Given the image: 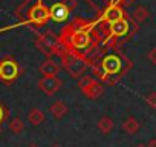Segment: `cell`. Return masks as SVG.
I'll return each instance as SVG.
<instances>
[{
  "label": "cell",
  "mask_w": 156,
  "mask_h": 147,
  "mask_svg": "<svg viewBox=\"0 0 156 147\" xmlns=\"http://www.w3.org/2000/svg\"><path fill=\"white\" fill-rule=\"evenodd\" d=\"M103 38L97 19L89 20L83 17H73L58 34L60 51L89 61L101 49Z\"/></svg>",
  "instance_id": "1"
},
{
  "label": "cell",
  "mask_w": 156,
  "mask_h": 147,
  "mask_svg": "<svg viewBox=\"0 0 156 147\" xmlns=\"http://www.w3.org/2000/svg\"><path fill=\"white\" fill-rule=\"evenodd\" d=\"M133 61L121 49L101 48L90 60V69L95 78L107 86L118 84L132 70Z\"/></svg>",
  "instance_id": "2"
},
{
  "label": "cell",
  "mask_w": 156,
  "mask_h": 147,
  "mask_svg": "<svg viewBox=\"0 0 156 147\" xmlns=\"http://www.w3.org/2000/svg\"><path fill=\"white\" fill-rule=\"evenodd\" d=\"M100 28V26H98ZM103 32V45L101 48L104 49H121L127 41H130L136 32L139 31V25L132 19L130 13L127 14L126 19L106 26V28H100Z\"/></svg>",
  "instance_id": "3"
},
{
  "label": "cell",
  "mask_w": 156,
  "mask_h": 147,
  "mask_svg": "<svg viewBox=\"0 0 156 147\" xmlns=\"http://www.w3.org/2000/svg\"><path fill=\"white\" fill-rule=\"evenodd\" d=\"M49 20H51L49 8L43 3V0H35V3L28 8L26 17L23 20H20L17 25L11 26V28H16V26H31L32 29L34 28H43V26H46V23ZM11 28L9 26L3 28V29H0V32H2V31H8Z\"/></svg>",
  "instance_id": "4"
},
{
  "label": "cell",
  "mask_w": 156,
  "mask_h": 147,
  "mask_svg": "<svg viewBox=\"0 0 156 147\" xmlns=\"http://www.w3.org/2000/svg\"><path fill=\"white\" fill-rule=\"evenodd\" d=\"M58 57L61 60V64H63L64 70L67 72V75L73 80H80L83 75H86L87 69H90V61L89 60L75 57V55L63 52V51L58 52Z\"/></svg>",
  "instance_id": "5"
},
{
  "label": "cell",
  "mask_w": 156,
  "mask_h": 147,
  "mask_svg": "<svg viewBox=\"0 0 156 147\" xmlns=\"http://www.w3.org/2000/svg\"><path fill=\"white\" fill-rule=\"evenodd\" d=\"M23 72L25 67L14 55H5L3 58H0V83L11 86L23 75Z\"/></svg>",
  "instance_id": "6"
},
{
  "label": "cell",
  "mask_w": 156,
  "mask_h": 147,
  "mask_svg": "<svg viewBox=\"0 0 156 147\" xmlns=\"http://www.w3.org/2000/svg\"><path fill=\"white\" fill-rule=\"evenodd\" d=\"M35 35H37V38H35L34 45L46 58H52L54 55H58V52H60L58 34H55L52 29H46L43 32H35Z\"/></svg>",
  "instance_id": "7"
},
{
  "label": "cell",
  "mask_w": 156,
  "mask_h": 147,
  "mask_svg": "<svg viewBox=\"0 0 156 147\" xmlns=\"http://www.w3.org/2000/svg\"><path fill=\"white\" fill-rule=\"evenodd\" d=\"M127 11L126 8H122L121 5H116V3H109L106 5L103 9H100L98 13V17H97V22H98V26L100 28H106V26H110L122 19L127 17Z\"/></svg>",
  "instance_id": "8"
},
{
  "label": "cell",
  "mask_w": 156,
  "mask_h": 147,
  "mask_svg": "<svg viewBox=\"0 0 156 147\" xmlns=\"http://www.w3.org/2000/svg\"><path fill=\"white\" fill-rule=\"evenodd\" d=\"M78 88H80L81 94L89 100H98L104 94V84L92 75H83L78 80Z\"/></svg>",
  "instance_id": "9"
},
{
  "label": "cell",
  "mask_w": 156,
  "mask_h": 147,
  "mask_svg": "<svg viewBox=\"0 0 156 147\" xmlns=\"http://www.w3.org/2000/svg\"><path fill=\"white\" fill-rule=\"evenodd\" d=\"M37 86H38V89H40L44 95L52 97V95H55V94L61 89L63 80H61L60 77H41V78L37 81Z\"/></svg>",
  "instance_id": "10"
},
{
  "label": "cell",
  "mask_w": 156,
  "mask_h": 147,
  "mask_svg": "<svg viewBox=\"0 0 156 147\" xmlns=\"http://www.w3.org/2000/svg\"><path fill=\"white\" fill-rule=\"evenodd\" d=\"M51 13V20H54L55 23H63L70 17V9L63 3V2H57L49 8Z\"/></svg>",
  "instance_id": "11"
},
{
  "label": "cell",
  "mask_w": 156,
  "mask_h": 147,
  "mask_svg": "<svg viewBox=\"0 0 156 147\" xmlns=\"http://www.w3.org/2000/svg\"><path fill=\"white\" fill-rule=\"evenodd\" d=\"M60 64L57 61H54L52 58H46L40 66H38V70L43 77H58L60 74Z\"/></svg>",
  "instance_id": "12"
},
{
  "label": "cell",
  "mask_w": 156,
  "mask_h": 147,
  "mask_svg": "<svg viewBox=\"0 0 156 147\" xmlns=\"http://www.w3.org/2000/svg\"><path fill=\"white\" fill-rule=\"evenodd\" d=\"M67 112H69V107H67V104H66L63 100H57V101H54V103L49 106V113H51L55 120L64 118V117L67 115Z\"/></svg>",
  "instance_id": "13"
},
{
  "label": "cell",
  "mask_w": 156,
  "mask_h": 147,
  "mask_svg": "<svg viewBox=\"0 0 156 147\" xmlns=\"http://www.w3.org/2000/svg\"><path fill=\"white\" fill-rule=\"evenodd\" d=\"M121 127H122V130H124L127 135H136V133L139 132V129H141V123L138 121V118L129 117V118H126V120L122 121Z\"/></svg>",
  "instance_id": "14"
},
{
  "label": "cell",
  "mask_w": 156,
  "mask_h": 147,
  "mask_svg": "<svg viewBox=\"0 0 156 147\" xmlns=\"http://www.w3.org/2000/svg\"><path fill=\"white\" fill-rule=\"evenodd\" d=\"M97 127H98V130H100L103 135H109V133L115 129V121H113L110 117L103 115V117L97 121Z\"/></svg>",
  "instance_id": "15"
},
{
  "label": "cell",
  "mask_w": 156,
  "mask_h": 147,
  "mask_svg": "<svg viewBox=\"0 0 156 147\" xmlns=\"http://www.w3.org/2000/svg\"><path fill=\"white\" fill-rule=\"evenodd\" d=\"M130 16H132V19L138 23V25H141V23H144L148 17H150V13H148V9L145 8V6H142V5H138L132 13H130Z\"/></svg>",
  "instance_id": "16"
},
{
  "label": "cell",
  "mask_w": 156,
  "mask_h": 147,
  "mask_svg": "<svg viewBox=\"0 0 156 147\" xmlns=\"http://www.w3.org/2000/svg\"><path fill=\"white\" fill-rule=\"evenodd\" d=\"M28 121H29L32 126H40V124L44 121V112L40 110L38 107H32V109L28 112Z\"/></svg>",
  "instance_id": "17"
},
{
  "label": "cell",
  "mask_w": 156,
  "mask_h": 147,
  "mask_svg": "<svg viewBox=\"0 0 156 147\" xmlns=\"http://www.w3.org/2000/svg\"><path fill=\"white\" fill-rule=\"evenodd\" d=\"M9 130H11L14 135H20V133L25 130V123H23V120L19 118V117L12 118V120L9 121Z\"/></svg>",
  "instance_id": "18"
},
{
  "label": "cell",
  "mask_w": 156,
  "mask_h": 147,
  "mask_svg": "<svg viewBox=\"0 0 156 147\" xmlns=\"http://www.w3.org/2000/svg\"><path fill=\"white\" fill-rule=\"evenodd\" d=\"M8 120H9V109L0 101V126H2V123H5Z\"/></svg>",
  "instance_id": "19"
},
{
  "label": "cell",
  "mask_w": 156,
  "mask_h": 147,
  "mask_svg": "<svg viewBox=\"0 0 156 147\" xmlns=\"http://www.w3.org/2000/svg\"><path fill=\"white\" fill-rule=\"evenodd\" d=\"M144 100H145V104L150 109H156V92H148Z\"/></svg>",
  "instance_id": "20"
},
{
  "label": "cell",
  "mask_w": 156,
  "mask_h": 147,
  "mask_svg": "<svg viewBox=\"0 0 156 147\" xmlns=\"http://www.w3.org/2000/svg\"><path fill=\"white\" fill-rule=\"evenodd\" d=\"M101 2H104L106 5H109V3H116V5H121L122 8H127V6H130V5L135 3V0H101Z\"/></svg>",
  "instance_id": "21"
},
{
  "label": "cell",
  "mask_w": 156,
  "mask_h": 147,
  "mask_svg": "<svg viewBox=\"0 0 156 147\" xmlns=\"http://www.w3.org/2000/svg\"><path fill=\"white\" fill-rule=\"evenodd\" d=\"M61 2L70 9V13H73L76 9V6H78V0H61Z\"/></svg>",
  "instance_id": "22"
},
{
  "label": "cell",
  "mask_w": 156,
  "mask_h": 147,
  "mask_svg": "<svg viewBox=\"0 0 156 147\" xmlns=\"http://www.w3.org/2000/svg\"><path fill=\"white\" fill-rule=\"evenodd\" d=\"M147 58L150 60V63H151V64H154V66H156V48H151V49L148 51Z\"/></svg>",
  "instance_id": "23"
},
{
  "label": "cell",
  "mask_w": 156,
  "mask_h": 147,
  "mask_svg": "<svg viewBox=\"0 0 156 147\" xmlns=\"http://www.w3.org/2000/svg\"><path fill=\"white\" fill-rule=\"evenodd\" d=\"M147 147H156V138H153V139H150V142L147 144Z\"/></svg>",
  "instance_id": "24"
},
{
  "label": "cell",
  "mask_w": 156,
  "mask_h": 147,
  "mask_svg": "<svg viewBox=\"0 0 156 147\" xmlns=\"http://www.w3.org/2000/svg\"><path fill=\"white\" fill-rule=\"evenodd\" d=\"M136 147H147V144H138Z\"/></svg>",
  "instance_id": "25"
},
{
  "label": "cell",
  "mask_w": 156,
  "mask_h": 147,
  "mask_svg": "<svg viewBox=\"0 0 156 147\" xmlns=\"http://www.w3.org/2000/svg\"><path fill=\"white\" fill-rule=\"evenodd\" d=\"M51 147H61V145H60V144H52Z\"/></svg>",
  "instance_id": "26"
},
{
  "label": "cell",
  "mask_w": 156,
  "mask_h": 147,
  "mask_svg": "<svg viewBox=\"0 0 156 147\" xmlns=\"http://www.w3.org/2000/svg\"><path fill=\"white\" fill-rule=\"evenodd\" d=\"M28 147H38V145H37V144H29Z\"/></svg>",
  "instance_id": "27"
},
{
  "label": "cell",
  "mask_w": 156,
  "mask_h": 147,
  "mask_svg": "<svg viewBox=\"0 0 156 147\" xmlns=\"http://www.w3.org/2000/svg\"><path fill=\"white\" fill-rule=\"evenodd\" d=\"M0 133H2V126H0Z\"/></svg>",
  "instance_id": "28"
}]
</instances>
